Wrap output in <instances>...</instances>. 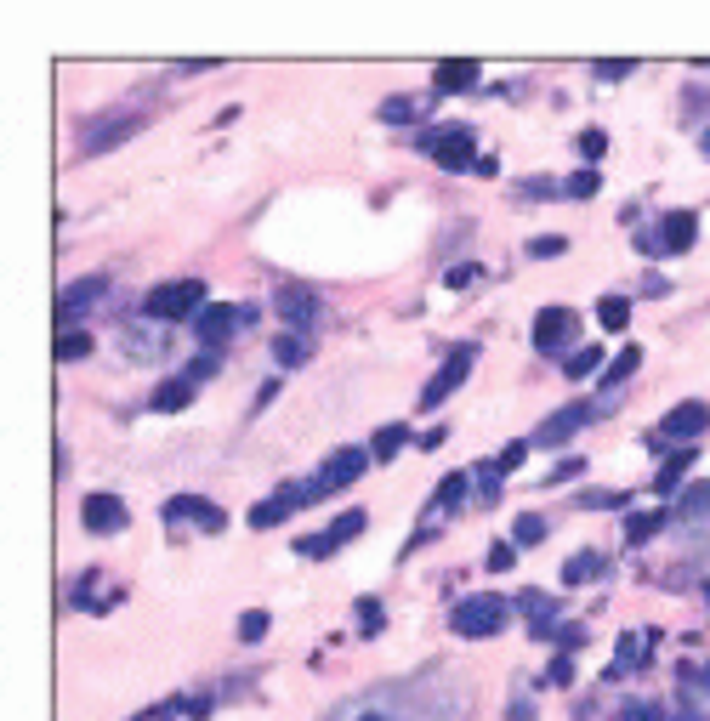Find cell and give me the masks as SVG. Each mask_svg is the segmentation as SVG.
Here are the masks:
<instances>
[{"mask_svg":"<svg viewBox=\"0 0 710 721\" xmlns=\"http://www.w3.org/2000/svg\"><path fill=\"white\" fill-rule=\"evenodd\" d=\"M404 443H409L404 426H381V432H375V460H392L398 449H404Z\"/></svg>","mask_w":710,"mask_h":721,"instance_id":"f546056e","label":"cell"},{"mask_svg":"<svg viewBox=\"0 0 710 721\" xmlns=\"http://www.w3.org/2000/svg\"><path fill=\"white\" fill-rule=\"evenodd\" d=\"M603 409H614V404H568V409H557V415H546L540 421V432H534V443H568L580 426H591Z\"/></svg>","mask_w":710,"mask_h":721,"instance_id":"ba28073f","label":"cell"},{"mask_svg":"<svg viewBox=\"0 0 710 721\" xmlns=\"http://www.w3.org/2000/svg\"><path fill=\"white\" fill-rule=\"evenodd\" d=\"M506 721H534L529 699H512V704H506Z\"/></svg>","mask_w":710,"mask_h":721,"instance_id":"c3c4849f","label":"cell"},{"mask_svg":"<svg viewBox=\"0 0 710 721\" xmlns=\"http://www.w3.org/2000/svg\"><path fill=\"white\" fill-rule=\"evenodd\" d=\"M659 528H665V511H631V517H625V540H631V546H648Z\"/></svg>","mask_w":710,"mask_h":721,"instance_id":"7402d4cb","label":"cell"},{"mask_svg":"<svg viewBox=\"0 0 710 721\" xmlns=\"http://www.w3.org/2000/svg\"><path fill=\"white\" fill-rule=\"evenodd\" d=\"M381 114H387V120H409V114H415V103H409V97H387V103H381Z\"/></svg>","mask_w":710,"mask_h":721,"instance_id":"ee69618b","label":"cell"},{"mask_svg":"<svg viewBox=\"0 0 710 721\" xmlns=\"http://www.w3.org/2000/svg\"><path fill=\"white\" fill-rule=\"evenodd\" d=\"M432 86L449 91V97H455V91H472L478 86V63H472V57H444V63L432 69Z\"/></svg>","mask_w":710,"mask_h":721,"instance_id":"ac0fdd59","label":"cell"},{"mask_svg":"<svg viewBox=\"0 0 710 721\" xmlns=\"http://www.w3.org/2000/svg\"><path fill=\"white\" fill-rule=\"evenodd\" d=\"M57 358H63V364H74V358H91V335H80V330L57 335Z\"/></svg>","mask_w":710,"mask_h":721,"instance_id":"1f68e13d","label":"cell"},{"mask_svg":"<svg viewBox=\"0 0 710 721\" xmlns=\"http://www.w3.org/2000/svg\"><path fill=\"white\" fill-rule=\"evenodd\" d=\"M580 506L586 511H625V494L620 489H591V494H580Z\"/></svg>","mask_w":710,"mask_h":721,"instance_id":"d6a6232c","label":"cell"},{"mask_svg":"<svg viewBox=\"0 0 710 721\" xmlns=\"http://www.w3.org/2000/svg\"><path fill=\"white\" fill-rule=\"evenodd\" d=\"M273 307H279V318H284V330L290 335L307 330V324L319 318V296L302 290V284H279V290H273Z\"/></svg>","mask_w":710,"mask_h":721,"instance_id":"9c48e42d","label":"cell"},{"mask_svg":"<svg viewBox=\"0 0 710 721\" xmlns=\"http://www.w3.org/2000/svg\"><path fill=\"white\" fill-rule=\"evenodd\" d=\"M478 279V267L472 262H461V267H449V290H466V284Z\"/></svg>","mask_w":710,"mask_h":721,"instance_id":"f6af8a7d","label":"cell"},{"mask_svg":"<svg viewBox=\"0 0 710 721\" xmlns=\"http://www.w3.org/2000/svg\"><path fill=\"white\" fill-rule=\"evenodd\" d=\"M262 636H267V614H262V608L239 614V642H262Z\"/></svg>","mask_w":710,"mask_h":721,"instance_id":"d590c367","label":"cell"},{"mask_svg":"<svg viewBox=\"0 0 710 721\" xmlns=\"http://www.w3.org/2000/svg\"><path fill=\"white\" fill-rule=\"evenodd\" d=\"M506 614H512V602L506 597H495V591H478V597H466V602H455V636H466V642H483V636H495V631H506Z\"/></svg>","mask_w":710,"mask_h":721,"instance_id":"7a4b0ae2","label":"cell"},{"mask_svg":"<svg viewBox=\"0 0 710 721\" xmlns=\"http://www.w3.org/2000/svg\"><path fill=\"white\" fill-rule=\"evenodd\" d=\"M512 534H517V546H540V540H546V517H534L529 511V517H517Z\"/></svg>","mask_w":710,"mask_h":721,"instance_id":"836d02e7","label":"cell"},{"mask_svg":"<svg viewBox=\"0 0 710 721\" xmlns=\"http://www.w3.org/2000/svg\"><path fill=\"white\" fill-rule=\"evenodd\" d=\"M256 318V307H205V313L194 318V335L205 341V352H216L228 335H239Z\"/></svg>","mask_w":710,"mask_h":721,"instance_id":"5b68a950","label":"cell"},{"mask_svg":"<svg viewBox=\"0 0 710 721\" xmlns=\"http://www.w3.org/2000/svg\"><path fill=\"white\" fill-rule=\"evenodd\" d=\"M188 404H194V381H188V375L154 387V398H148V409H160V415H177V409H188Z\"/></svg>","mask_w":710,"mask_h":721,"instance_id":"ffe728a7","label":"cell"},{"mask_svg":"<svg viewBox=\"0 0 710 721\" xmlns=\"http://www.w3.org/2000/svg\"><path fill=\"white\" fill-rule=\"evenodd\" d=\"M620 721H665V704L659 699H631V704H620Z\"/></svg>","mask_w":710,"mask_h":721,"instance_id":"4dcf8cb0","label":"cell"},{"mask_svg":"<svg viewBox=\"0 0 710 721\" xmlns=\"http://www.w3.org/2000/svg\"><path fill=\"white\" fill-rule=\"evenodd\" d=\"M523 455H529V443H506V449L495 455V466H500V472H517V466H523Z\"/></svg>","mask_w":710,"mask_h":721,"instance_id":"60d3db41","label":"cell"},{"mask_svg":"<svg viewBox=\"0 0 710 721\" xmlns=\"http://www.w3.org/2000/svg\"><path fill=\"white\" fill-rule=\"evenodd\" d=\"M637 69V63H631V57H614V63H597V74H603V80H625V74Z\"/></svg>","mask_w":710,"mask_h":721,"instance_id":"7bdbcfd3","label":"cell"},{"mask_svg":"<svg viewBox=\"0 0 710 721\" xmlns=\"http://www.w3.org/2000/svg\"><path fill=\"white\" fill-rule=\"evenodd\" d=\"M364 466H370V449H336V455L319 466V483L336 494V489H347V483H358V477H364Z\"/></svg>","mask_w":710,"mask_h":721,"instance_id":"7c38bea8","label":"cell"},{"mask_svg":"<svg viewBox=\"0 0 710 721\" xmlns=\"http://www.w3.org/2000/svg\"><path fill=\"white\" fill-rule=\"evenodd\" d=\"M421 687H381V693H358L341 710H330V721H426Z\"/></svg>","mask_w":710,"mask_h":721,"instance_id":"6da1fadb","label":"cell"},{"mask_svg":"<svg viewBox=\"0 0 710 721\" xmlns=\"http://www.w3.org/2000/svg\"><path fill=\"white\" fill-rule=\"evenodd\" d=\"M699 432H710V404H699V398H688V404H676L665 421H659V438H699Z\"/></svg>","mask_w":710,"mask_h":721,"instance_id":"5bb4252c","label":"cell"},{"mask_svg":"<svg viewBox=\"0 0 710 721\" xmlns=\"http://www.w3.org/2000/svg\"><path fill=\"white\" fill-rule=\"evenodd\" d=\"M540 682H546V687H568V682H574V665H568L563 653H557V659L546 665V676H540Z\"/></svg>","mask_w":710,"mask_h":721,"instance_id":"f35d334b","label":"cell"},{"mask_svg":"<svg viewBox=\"0 0 710 721\" xmlns=\"http://www.w3.org/2000/svg\"><path fill=\"white\" fill-rule=\"evenodd\" d=\"M693 239H699V216H693V211H671V216H665V228H659V250L682 256Z\"/></svg>","mask_w":710,"mask_h":721,"instance_id":"d6986e66","label":"cell"},{"mask_svg":"<svg viewBox=\"0 0 710 721\" xmlns=\"http://www.w3.org/2000/svg\"><path fill=\"white\" fill-rule=\"evenodd\" d=\"M603 148H608V137H603V131H586V137H580V154H586V159H597Z\"/></svg>","mask_w":710,"mask_h":721,"instance_id":"bcb514c9","label":"cell"},{"mask_svg":"<svg viewBox=\"0 0 710 721\" xmlns=\"http://www.w3.org/2000/svg\"><path fill=\"white\" fill-rule=\"evenodd\" d=\"M637 364H642V347H625V352H614V364H608V370H603V392L625 387V381L637 375Z\"/></svg>","mask_w":710,"mask_h":721,"instance_id":"603a6c76","label":"cell"},{"mask_svg":"<svg viewBox=\"0 0 710 721\" xmlns=\"http://www.w3.org/2000/svg\"><path fill=\"white\" fill-rule=\"evenodd\" d=\"M472 358H478V347H455V352H449L444 364H438V375L421 387V409H438V404H444L449 392H455L466 375H472Z\"/></svg>","mask_w":710,"mask_h":721,"instance_id":"277c9868","label":"cell"},{"mask_svg":"<svg viewBox=\"0 0 710 721\" xmlns=\"http://www.w3.org/2000/svg\"><path fill=\"white\" fill-rule=\"evenodd\" d=\"M705 154H710V131H705Z\"/></svg>","mask_w":710,"mask_h":721,"instance_id":"816d5d0a","label":"cell"},{"mask_svg":"<svg viewBox=\"0 0 710 721\" xmlns=\"http://www.w3.org/2000/svg\"><path fill=\"white\" fill-rule=\"evenodd\" d=\"M131 131H137V114H114V120H97V125H91L86 137H80V148H86V154H103V148L125 142Z\"/></svg>","mask_w":710,"mask_h":721,"instance_id":"e0dca14e","label":"cell"},{"mask_svg":"<svg viewBox=\"0 0 710 721\" xmlns=\"http://www.w3.org/2000/svg\"><path fill=\"white\" fill-rule=\"evenodd\" d=\"M426 148H432V159H438L444 171H466V165H478V142H472L466 125H444L438 137H426Z\"/></svg>","mask_w":710,"mask_h":721,"instance_id":"52a82bcc","label":"cell"},{"mask_svg":"<svg viewBox=\"0 0 710 721\" xmlns=\"http://www.w3.org/2000/svg\"><path fill=\"white\" fill-rule=\"evenodd\" d=\"M273 358H279L284 370H296V364H307V347H302V335H290V330H284L279 341H273Z\"/></svg>","mask_w":710,"mask_h":721,"instance_id":"f1b7e54d","label":"cell"},{"mask_svg":"<svg viewBox=\"0 0 710 721\" xmlns=\"http://www.w3.org/2000/svg\"><path fill=\"white\" fill-rule=\"evenodd\" d=\"M568 194H574V199H591V194H597V171H574Z\"/></svg>","mask_w":710,"mask_h":721,"instance_id":"b9f144b4","label":"cell"},{"mask_svg":"<svg viewBox=\"0 0 710 721\" xmlns=\"http://www.w3.org/2000/svg\"><path fill=\"white\" fill-rule=\"evenodd\" d=\"M165 517H171V523H188V517H194L199 528H222L228 523V517H222V506H211V500H199V494H177V500H171V506H165Z\"/></svg>","mask_w":710,"mask_h":721,"instance_id":"2e32d148","label":"cell"},{"mask_svg":"<svg viewBox=\"0 0 710 721\" xmlns=\"http://www.w3.org/2000/svg\"><path fill=\"white\" fill-rule=\"evenodd\" d=\"M676 721H705V716H699V710H693V704H682V710H676Z\"/></svg>","mask_w":710,"mask_h":721,"instance_id":"f907efd6","label":"cell"},{"mask_svg":"<svg viewBox=\"0 0 710 721\" xmlns=\"http://www.w3.org/2000/svg\"><path fill=\"white\" fill-rule=\"evenodd\" d=\"M597 574H608L603 551H580V557H568V568H563V585H586V580H597Z\"/></svg>","mask_w":710,"mask_h":721,"instance_id":"44dd1931","label":"cell"},{"mask_svg":"<svg viewBox=\"0 0 710 721\" xmlns=\"http://www.w3.org/2000/svg\"><path fill=\"white\" fill-rule=\"evenodd\" d=\"M307 506V489L302 483H284L273 500H262V506H250V528H279L290 511H302Z\"/></svg>","mask_w":710,"mask_h":721,"instance_id":"4fadbf2b","label":"cell"},{"mask_svg":"<svg viewBox=\"0 0 710 721\" xmlns=\"http://www.w3.org/2000/svg\"><path fill=\"white\" fill-rule=\"evenodd\" d=\"M364 523H370L364 511H341V517L324 528V534H307V540H302V557H330V551H341L353 534H364Z\"/></svg>","mask_w":710,"mask_h":721,"instance_id":"30bf717a","label":"cell"},{"mask_svg":"<svg viewBox=\"0 0 710 721\" xmlns=\"http://www.w3.org/2000/svg\"><path fill=\"white\" fill-rule=\"evenodd\" d=\"M80 523H86L91 534H114V528H125V506L114 500V494H86Z\"/></svg>","mask_w":710,"mask_h":721,"instance_id":"9a60e30c","label":"cell"},{"mask_svg":"<svg viewBox=\"0 0 710 721\" xmlns=\"http://www.w3.org/2000/svg\"><path fill=\"white\" fill-rule=\"evenodd\" d=\"M103 296H108V279H103V273H91V279H74L69 290L57 296V324H63V335H69L74 324L86 318V307H97Z\"/></svg>","mask_w":710,"mask_h":721,"instance_id":"8992f818","label":"cell"},{"mask_svg":"<svg viewBox=\"0 0 710 721\" xmlns=\"http://www.w3.org/2000/svg\"><path fill=\"white\" fill-rule=\"evenodd\" d=\"M693 455H699V449H676V455H671V460H665V466H659V477H654V489H659V494H671V489H676V483H682V477H688Z\"/></svg>","mask_w":710,"mask_h":721,"instance_id":"cb8c5ba5","label":"cell"},{"mask_svg":"<svg viewBox=\"0 0 710 721\" xmlns=\"http://www.w3.org/2000/svg\"><path fill=\"white\" fill-rule=\"evenodd\" d=\"M478 500L483 506H495L500 500V466H478Z\"/></svg>","mask_w":710,"mask_h":721,"instance_id":"8d00e7d4","label":"cell"},{"mask_svg":"<svg viewBox=\"0 0 710 721\" xmlns=\"http://www.w3.org/2000/svg\"><path fill=\"white\" fill-rule=\"evenodd\" d=\"M597 318H603V330H625V324H631V301H625V296H603V301H597Z\"/></svg>","mask_w":710,"mask_h":721,"instance_id":"484cf974","label":"cell"},{"mask_svg":"<svg viewBox=\"0 0 710 721\" xmlns=\"http://www.w3.org/2000/svg\"><path fill=\"white\" fill-rule=\"evenodd\" d=\"M466 489H472V477H466V472H449L444 483H438V494H432V506H438V511H455V506L466 500Z\"/></svg>","mask_w":710,"mask_h":721,"instance_id":"d4e9b609","label":"cell"},{"mask_svg":"<svg viewBox=\"0 0 710 721\" xmlns=\"http://www.w3.org/2000/svg\"><path fill=\"white\" fill-rule=\"evenodd\" d=\"M563 250H568L563 233H540V239H529V256H534V262H546V256H563Z\"/></svg>","mask_w":710,"mask_h":721,"instance_id":"e575fe53","label":"cell"},{"mask_svg":"<svg viewBox=\"0 0 710 721\" xmlns=\"http://www.w3.org/2000/svg\"><path fill=\"white\" fill-rule=\"evenodd\" d=\"M682 682H688V687H699V693H710V665H699V670H682Z\"/></svg>","mask_w":710,"mask_h":721,"instance_id":"7dc6e473","label":"cell"},{"mask_svg":"<svg viewBox=\"0 0 710 721\" xmlns=\"http://www.w3.org/2000/svg\"><path fill=\"white\" fill-rule=\"evenodd\" d=\"M489 568H495V574H500V568H512V546H495V551H489Z\"/></svg>","mask_w":710,"mask_h":721,"instance_id":"681fc988","label":"cell"},{"mask_svg":"<svg viewBox=\"0 0 710 721\" xmlns=\"http://www.w3.org/2000/svg\"><path fill=\"white\" fill-rule=\"evenodd\" d=\"M142 313L165 318V324H177V318H199V313H205V279H171V284H160V290H148Z\"/></svg>","mask_w":710,"mask_h":721,"instance_id":"3957f363","label":"cell"},{"mask_svg":"<svg viewBox=\"0 0 710 721\" xmlns=\"http://www.w3.org/2000/svg\"><path fill=\"white\" fill-rule=\"evenodd\" d=\"M523 194L529 199H557V194H568L563 182H546V176H529V182H523Z\"/></svg>","mask_w":710,"mask_h":721,"instance_id":"ab89813d","label":"cell"},{"mask_svg":"<svg viewBox=\"0 0 710 721\" xmlns=\"http://www.w3.org/2000/svg\"><path fill=\"white\" fill-rule=\"evenodd\" d=\"M710 511V483H693V489H682V500H676V517H705Z\"/></svg>","mask_w":710,"mask_h":721,"instance_id":"4316f807","label":"cell"},{"mask_svg":"<svg viewBox=\"0 0 710 721\" xmlns=\"http://www.w3.org/2000/svg\"><path fill=\"white\" fill-rule=\"evenodd\" d=\"M603 358H608L603 347H580V352L563 364V375H574V381H580V375H597V370H603Z\"/></svg>","mask_w":710,"mask_h":721,"instance_id":"83f0119b","label":"cell"},{"mask_svg":"<svg viewBox=\"0 0 710 721\" xmlns=\"http://www.w3.org/2000/svg\"><path fill=\"white\" fill-rule=\"evenodd\" d=\"M574 330H580V324H574V313H568V307H546V313L534 318V347L546 352V358H557V352L574 341Z\"/></svg>","mask_w":710,"mask_h":721,"instance_id":"8fae6325","label":"cell"},{"mask_svg":"<svg viewBox=\"0 0 710 721\" xmlns=\"http://www.w3.org/2000/svg\"><path fill=\"white\" fill-rule=\"evenodd\" d=\"M358 625H364V636H381V625H387V614H381V602H358Z\"/></svg>","mask_w":710,"mask_h":721,"instance_id":"74e56055","label":"cell"}]
</instances>
